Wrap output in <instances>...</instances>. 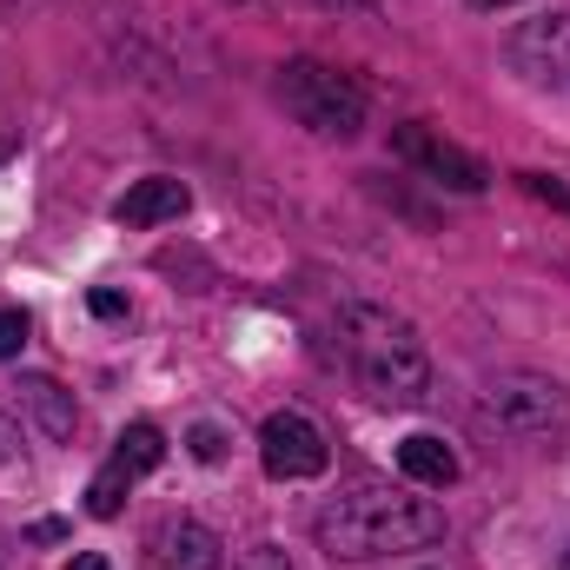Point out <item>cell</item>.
I'll list each match as a JSON object with an SVG mask.
<instances>
[{"label": "cell", "instance_id": "6da1fadb", "mask_svg": "<svg viewBox=\"0 0 570 570\" xmlns=\"http://www.w3.org/2000/svg\"><path fill=\"white\" fill-rule=\"evenodd\" d=\"M338 358L372 405H419L431 392V352L419 325L392 305H338Z\"/></svg>", "mask_w": 570, "mask_h": 570}, {"label": "cell", "instance_id": "7a4b0ae2", "mask_svg": "<svg viewBox=\"0 0 570 570\" xmlns=\"http://www.w3.org/2000/svg\"><path fill=\"white\" fill-rule=\"evenodd\" d=\"M318 551L325 558H345V564H365V558H392V551H425L444 538V511L431 498H412V491H345L318 511L312 524Z\"/></svg>", "mask_w": 570, "mask_h": 570}, {"label": "cell", "instance_id": "3957f363", "mask_svg": "<svg viewBox=\"0 0 570 570\" xmlns=\"http://www.w3.org/2000/svg\"><path fill=\"white\" fill-rule=\"evenodd\" d=\"M279 100L298 127H312L318 140H358L365 134V94L352 73L325 67V60H285L279 67Z\"/></svg>", "mask_w": 570, "mask_h": 570}, {"label": "cell", "instance_id": "277c9868", "mask_svg": "<svg viewBox=\"0 0 570 570\" xmlns=\"http://www.w3.org/2000/svg\"><path fill=\"white\" fill-rule=\"evenodd\" d=\"M478 419L504 438H558L570 425V392L544 372H498L478 392Z\"/></svg>", "mask_w": 570, "mask_h": 570}, {"label": "cell", "instance_id": "5b68a950", "mask_svg": "<svg viewBox=\"0 0 570 570\" xmlns=\"http://www.w3.org/2000/svg\"><path fill=\"white\" fill-rule=\"evenodd\" d=\"M504 60H511V73H524L531 87L570 94V7L538 13V20H518V27L504 33Z\"/></svg>", "mask_w": 570, "mask_h": 570}, {"label": "cell", "instance_id": "8992f818", "mask_svg": "<svg viewBox=\"0 0 570 570\" xmlns=\"http://www.w3.org/2000/svg\"><path fill=\"white\" fill-rule=\"evenodd\" d=\"M159 458H166V438L153 425H127L114 438V458L94 471V484H87V511L94 518H120V504H127V491L140 484L146 471H159Z\"/></svg>", "mask_w": 570, "mask_h": 570}, {"label": "cell", "instance_id": "52a82bcc", "mask_svg": "<svg viewBox=\"0 0 570 570\" xmlns=\"http://www.w3.org/2000/svg\"><path fill=\"white\" fill-rule=\"evenodd\" d=\"M392 153H399L405 166H419L425 179H438V186H451V193H484V186H491V166H484L478 153L451 146L444 134H431V127H419V120L392 134Z\"/></svg>", "mask_w": 570, "mask_h": 570}, {"label": "cell", "instance_id": "ba28073f", "mask_svg": "<svg viewBox=\"0 0 570 570\" xmlns=\"http://www.w3.org/2000/svg\"><path fill=\"white\" fill-rule=\"evenodd\" d=\"M259 464L273 471V478H318L325 464H332V444H325V431L312 425L305 412H273L266 425H259Z\"/></svg>", "mask_w": 570, "mask_h": 570}, {"label": "cell", "instance_id": "9c48e42d", "mask_svg": "<svg viewBox=\"0 0 570 570\" xmlns=\"http://www.w3.org/2000/svg\"><path fill=\"white\" fill-rule=\"evenodd\" d=\"M146 570H219V538L193 518H166L146 531Z\"/></svg>", "mask_w": 570, "mask_h": 570}, {"label": "cell", "instance_id": "30bf717a", "mask_svg": "<svg viewBox=\"0 0 570 570\" xmlns=\"http://www.w3.org/2000/svg\"><path fill=\"white\" fill-rule=\"evenodd\" d=\"M193 206V193L179 186V179H166V173H153L140 186H127L120 199H114V219L120 226H159V219H179Z\"/></svg>", "mask_w": 570, "mask_h": 570}, {"label": "cell", "instance_id": "8fae6325", "mask_svg": "<svg viewBox=\"0 0 570 570\" xmlns=\"http://www.w3.org/2000/svg\"><path fill=\"white\" fill-rule=\"evenodd\" d=\"M399 471H405L412 484L444 491V484H458V451H451L444 438H431V431H412V438L399 444Z\"/></svg>", "mask_w": 570, "mask_h": 570}, {"label": "cell", "instance_id": "7c38bea8", "mask_svg": "<svg viewBox=\"0 0 570 570\" xmlns=\"http://www.w3.org/2000/svg\"><path fill=\"white\" fill-rule=\"evenodd\" d=\"M20 405L33 412L40 438H53V444H60V438H73V392H60L53 379H40V372H33V379H20Z\"/></svg>", "mask_w": 570, "mask_h": 570}, {"label": "cell", "instance_id": "4fadbf2b", "mask_svg": "<svg viewBox=\"0 0 570 570\" xmlns=\"http://www.w3.org/2000/svg\"><path fill=\"white\" fill-rule=\"evenodd\" d=\"M20 345H27V312L0 305V358H20Z\"/></svg>", "mask_w": 570, "mask_h": 570}, {"label": "cell", "instance_id": "5bb4252c", "mask_svg": "<svg viewBox=\"0 0 570 570\" xmlns=\"http://www.w3.org/2000/svg\"><path fill=\"white\" fill-rule=\"evenodd\" d=\"M186 444H193V458H199V464H219V458H226V431H219V425H193Z\"/></svg>", "mask_w": 570, "mask_h": 570}, {"label": "cell", "instance_id": "9a60e30c", "mask_svg": "<svg viewBox=\"0 0 570 570\" xmlns=\"http://www.w3.org/2000/svg\"><path fill=\"white\" fill-rule=\"evenodd\" d=\"M233 570H292V564H285L279 544H259V551H246V558H239Z\"/></svg>", "mask_w": 570, "mask_h": 570}, {"label": "cell", "instance_id": "2e32d148", "mask_svg": "<svg viewBox=\"0 0 570 570\" xmlns=\"http://www.w3.org/2000/svg\"><path fill=\"white\" fill-rule=\"evenodd\" d=\"M94 312H100V318H127V298H120V292H94Z\"/></svg>", "mask_w": 570, "mask_h": 570}, {"label": "cell", "instance_id": "e0dca14e", "mask_svg": "<svg viewBox=\"0 0 570 570\" xmlns=\"http://www.w3.org/2000/svg\"><path fill=\"white\" fill-rule=\"evenodd\" d=\"M67 570H114V564H107L100 551H80V558H73V564H67Z\"/></svg>", "mask_w": 570, "mask_h": 570}, {"label": "cell", "instance_id": "ac0fdd59", "mask_svg": "<svg viewBox=\"0 0 570 570\" xmlns=\"http://www.w3.org/2000/svg\"><path fill=\"white\" fill-rule=\"evenodd\" d=\"M13 444H20V431H13V425H7V419H0V464L13 458Z\"/></svg>", "mask_w": 570, "mask_h": 570}, {"label": "cell", "instance_id": "d6986e66", "mask_svg": "<svg viewBox=\"0 0 570 570\" xmlns=\"http://www.w3.org/2000/svg\"><path fill=\"white\" fill-rule=\"evenodd\" d=\"M318 7H358V0H318Z\"/></svg>", "mask_w": 570, "mask_h": 570}, {"label": "cell", "instance_id": "ffe728a7", "mask_svg": "<svg viewBox=\"0 0 570 570\" xmlns=\"http://www.w3.org/2000/svg\"><path fill=\"white\" fill-rule=\"evenodd\" d=\"M478 7H511V0H478Z\"/></svg>", "mask_w": 570, "mask_h": 570}, {"label": "cell", "instance_id": "44dd1931", "mask_svg": "<svg viewBox=\"0 0 570 570\" xmlns=\"http://www.w3.org/2000/svg\"><path fill=\"white\" fill-rule=\"evenodd\" d=\"M564 570H570V551H564Z\"/></svg>", "mask_w": 570, "mask_h": 570}]
</instances>
